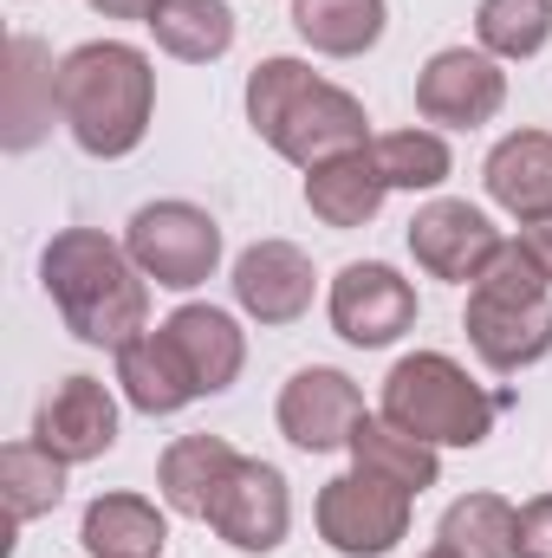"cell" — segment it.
Segmentation results:
<instances>
[{
	"label": "cell",
	"mask_w": 552,
	"mask_h": 558,
	"mask_svg": "<svg viewBox=\"0 0 552 558\" xmlns=\"http://www.w3.org/2000/svg\"><path fill=\"white\" fill-rule=\"evenodd\" d=\"M39 279L65 318V331L79 344H105L124 351L137 331H149V279L131 260V247L105 241L98 228H65L46 241L39 254Z\"/></svg>",
	"instance_id": "obj_1"
},
{
	"label": "cell",
	"mask_w": 552,
	"mask_h": 558,
	"mask_svg": "<svg viewBox=\"0 0 552 558\" xmlns=\"http://www.w3.org/2000/svg\"><path fill=\"white\" fill-rule=\"evenodd\" d=\"M59 124L85 156H131L149 137V111H156V72L137 46L124 39H92L79 52L59 59Z\"/></svg>",
	"instance_id": "obj_2"
},
{
	"label": "cell",
	"mask_w": 552,
	"mask_h": 558,
	"mask_svg": "<svg viewBox=\"0 0 552 558\" xmlns=\"http://www.w3.org/2000/svg\"><path fill=\"white\" fill-rule=\"evenodd\" d=\"M248 124L299 169H319V162L371 143L364 105L351 92L312 78L305 59H261L248 72Z\"/></svg>",
	"instance_id": "obj_3"
},
{
	"label": "cell",
	"mask_w": 552,
	"mask_h": 558,
	"mask_svg": "<svg viewBox=\"0 0 552 558\" xmlns=\"http://www.w3.org/2000/svg\"><path fill=\"white\" fill-rule=\"evenodd\" d=\"M384 416L429 448H481L501 397H488L448 351H410L384 377Z\"/></svg>",
	"instance_id": "obj_4"
},
{
	"label": "cell",
	"mask_w": 552,
	"mask_h": 558,
	"mask_svg": "<svg viewBox=\"0 0 552 558\" xmlns=\"http://www.w3.org/2000/svg\"><path fill=\"white\" fill-rule=\"evenodd\" d=\"M124 247L143 267V279H156L169 292H189L221 267V228L195 202H143L124 228Z\"/></svg>",
	"instance_id": "obj_5"
},
{
	"label": "cell",
	"mask_w": 552,
	"mask_h": 558,
	"mask_svg": "<svg viewBox=\"0 0 552 558\" xmlns=\"http://www.w3.org/2000/svg\"><path fill=\"white\" fill-rule=\"evenodd\" d=\"M319 539L338 558H384L410 539V494L377 474H338L319 487Z\"/></svg>",
	"instance_id": "obj_6"
},
{
	"label": "cell",
	"mask_w": 552,
	"mask_h": 558,
	"mask_svg": "<svg viewBox=\"0 0 552 558\" xmlns=\"http://www.w3.org/2000/svg\"><path fill=\"white\" fill-rule=\"evenodd\" d=\"M501 105H507V72L481 46H442L416 78V111L448 131H475L501 118Z\"/></svg>",
	"instance_id": "obj_7"
},
{
	"label": "cell",
	"mask_w": 552,
	"mask_h": 558,
	"mask_svg": "<svg viewBox=\"0 0 552 558\" xmlns=\"http://www.w3.org/2000/svg\"><path fill=\"white\" fill-rule=\"evenodd\" d=\"M416 325V286L384 260H351L345 274L332 279V331L345 344H397Z\"/></svg>",
	"instance_id": "obj_8"
},
{
	"label": "cell",
	"mask_w": 552,
	"mask_h": 558,
	"mask_svg": "<svg viewBox=\"0 0 552 558\" xmlns=\"http://www.w3.org/2000/svg\"><path fill=\"white\" fill-rule=\"evenodd\" d=\"M364 422V397L345 371L332 364H312L299 371L286 390H279V435L305 454H332V448H351V428Z\"/></svg>",
	"instance_id": "obj_9"
},
{
	"label": "cell",
	"mask_w": 552,
	"mask_h": 558,
	"mask_svg": "<svg viewBox=\"0 0 552 558\" xmlns=\"http://www.w3.org/2000/svg\"><path fill=\"white\" fill-rule=\"evenodd\" d=\"M494 247H501L494 221L481 208H468V202H448V195L429 202V208H416V221H410V254L429 279L475 286L481 267L494 260Z\"/></svg>",
	"instance_id": "obj_10"
},
{
	"label": "cell",
	"mask_w": 552,
	"mask_h": 558,
	"mask_svg": "<svg viewBox=\"0 0 552 558\" xmlns=\"http://www.w3.org/2000/svg\"><path fill=\"white\" fill-rule=\"evenodd\" d=\"M33 441H39L46 454H59L65 468L111 454V441H118V397H111L98 377H65V384L39 403Z\"/></svg>",
	"instance_id": "obj_11"
},
{
	"label": "cell",
	"mask_w": 552,
	"mask_h": 558,
	"mask_svg": "<svg viewBox=\"0 0 552 558\" xmlns=\"http://www.w3.org/2000/svg\"><path fill=\"white\" fill-rule=\"evenodd\" d=\"M208 526H215L235 553H274L279 539H286V526H292L286 474H279L274 461H248V454H241L235 481L221 487V500H215V513H208Z\"/></svg>",
	"instance_id": "obj_12"
},
{
	"label": "cell",
	"mask_w": 552,
	"mask_h": 558,
	"mask_svg": "<svg viewBox=\"0 0 552 558\" xmlns=\"http://www.w3.org/2000/svg\"><path fill=\"white\" fill-rule=\"evenodd\" d=\"M468 344L481 351L488 371L514 377L527 364H540L552 351V299H488L468 292Z\"/></svg>",
	"instance_id": "obj_13"
},
{
	"label": "cell",
	"mask_w": 552,
	"mask_h": 558,
	"mask_svg": "<svg viewBox=\"0 0 552 558\" xmlns=\"http://www.w3.org/2000/svg\"><path fill=\"white\" fill-rule=\"evenodd\" d=\"M312 286H319L312 279V260L292 241H254L235 260V299L261 325H299L312 312Z\"/></svg>",
	"instance_id": "obj_14"
},
{
	"label": "cell",
	"mask_w": 552,
	"mask_h": 558,
	"mask_svg": "<svg viewBox=\"0 0 552 558\" xmlns=\"http://www.w3.org/2000/svg\"><path fill=\"white\" fill-rule=\"evenodd\" d=\"M118 384H124V403L143 410V416H176V410H189V403L202 397V384H195L182 344L169 338V325L137 331V338L118 351Z\"/></svg>",
	"instance_id": "obj_15"
},
{
	"label": "cell",
	"mask_w": 552,
	"mask_h": 558,
	"mask_svg": "<svg viewBox=\"0 0 552 558\" xmlns=\"http://www.w3.org/2000/svg\"><path fill=\"white\" fill-rule=\"evenodd\" d=\"M384 195H391V182H384L371 143H364V149H345V156H332V162H319V169H305V208H312L325 228H338V234L377 221Z\"/></svg>",
	"instance_id": "obj_16"
},
{
	"label": "cell",
	"mask_w": 552,
	"mask_h": 558,
	"mask_svg": "<svg viewBox=\"0 0 552 558\" xmlns=\"http://www.w3.org/2000/svg\"><path fill=\"white\" fill-rule=\"evenodd\" d=\"M235 468H241V454H235L221 435H182V441L163 448V461H156V487H163L169 513H182V520H208L215 500H221V487L235 481Z\"/></svg>",
	"instance_id": "obj_17"
},
{
	"label": "cell",
	"mask_w": 552,
	"mask_h": 558,
	"mask_svg": "<svg viewBox=\"0 0 552 558\" xmlns=\"http://www.w3.org/2000/svg\"><path fill=\"white\" fill-rule=\"evenodd\" d=\"M488 195L514 215V221H533L552 215V137L547 131H514L488 149V169H481Z\"/></svg>",
	"instance_id": "obj_18"
},
{
	"label": "cell",
	"mask_w": 552,
	"mask_h": 558,
	"mask_svg": "<svg viewBox=\"0 0 552 558\" xmlns=\"http://www.w3.org/2000/svg\"><path fill=\"white\" fill-rule=\"evenodd\" d=\"M163 325H169V338L182 344V357H189L202 397H221V390L241 377V364H248V338H241V325H235L221 305H182V312H169Z\"/></svg>",
	"instance_id": "obj_19"
},
{
	"label": "cell",
	"mask_w": 552,
	"mask_h": 558,
	"mask_svg": "<svg viewBox=\"0 0 552 558\" xmlns=\"http://www.w3.org/2000/svg\"><path fill=\"white\" fill-rule=\"evenodd\" d=\"M351 461H358V474H377V481L404 487L410 500L442 481V454L429 441H416L410 428H397L391 416H364L351 428Z\"/></svg>",
	"instance_id": "obj_20"
},
{
	"label": "cell",
	"mask_w": 552,
	"mask_h": 558,
	"mask_svg": "<svg viewBox=\"0 0 552 558\" xmlns=\"http://www.w3.org/2000/svg\"><path fill=\"white\" fill-rule=\"evenodd\" d=\"M79 539L92 558H163L169 520L143 494H98L79 520Z\"/></svg>",
	"instance_id": "obj_21"
},
{
	"label": "cell",
	"mask_w": 552,
	"mask_h": 558,
	"mask_svg": "<svg viewBox=\"0 0 552 558\" xmlns=\"http://www.w3.org/2000/svg\"><path fill=\"white\" fill-rule=\"evenodd\" d=\"M143 26H149L156 46H163L169 59H182V65H208V59H221V52L235 46V13H228L221 0H156Z\"/></svg>",
	"instance_id": "obj_22"
},
{
	"label": "cell",
	"mask_w": 552,
	"mask_h": 558,
	"mask_svg": "<svg viewBox=\"0 0 552 558\" xmlns=\"http://www.w3.org/2000/svg\"><path fill=\"white\" fill-rule=\"evenodd\" d=\"M384 0H292V26L325 59H358L384 39Z\"/></svg>",
	"instance_id": "obj_23"
},
{
	"label": "cell",
	"mask_w": 552,
	"mask_h": 558,
	"mask_svg": "<svg viewBox=\"0 0 552 558\" xmlns=\"http://www.w3.org/2000/svg\"><path fill=\"white\" fill-rule=\"evenodd\" d=\"M435 546L455 558H514V507L501 494H461L442 513Z\"/></svg>",
	"instance_id": "obj_24"
},
{
	"label": "cell",
	"mask_w": 552,
	"mask_h": 558,
	"mask_svg": "<svg viewBox=\"0 0 552 558\" xmlns=\"http://www.w3.org/2000/svg\"><path fill=\"white\" fill-rule=\"evenodd\" d=\"M0 494H7V513L26 526L65 500V461L46 454L39 441H13V448H0Z\"/></svg>",
	"instance_id": "obj_25"
},
{
	"label": "cell",
	"mask_w": 552,
	"mask_h": 558,
	"mask_svg": "<svg viewBox=\"0 0 552 558\" xmlns=\"http://www.w3.org/2000/svg\"><path fill=\"white\" fill-rule=\"evenodd\" d=\"M475 39L494 59H533L552 39V0H481L475 7Z\"/></svg>",
	"instance_id": "obj_26"
},
{
	"label": "cell",
	"mask_w": 552,
	"mask_h": 558,
	"mask_svg": "<svg viewBox=\"0 0 552 558\" xmlns=\"http://www.w3.org/2000/svg\"><path fill=\"white\" fill-rule=\"evenodd\" d=\"M371 156H377V169H384L391 189H442L448 169H455L448 143L435 137V131H391V137L371 143Z\"/></svg>",
	"instance_id": "obj_27"
},
{
	"label": "cell",
	"mask_w": 552,
	"mask_h": 558,
	"mask_svg": "<svg viewBox=\"0 0 552 558\" xmlns=\"http://www.w3.org/2000/svg\"><path fill=\"white\" fill-rule=\"evenodd\" d=\"M59 72L39 78V46L33 39H13V78H7V143L26 149L39 137V118H33V85H52Z\"/></svg>",
	"instance_id": "obj_28"
},
{
	"label": "cell",
	"mask_w": 552,
	"mask_h": 558,
	"mask_svg": "<svg viewBox=\"0 0 552 558\" xmlns=\"http://www.w3.org/2000/svg\"><path fill=\"white\" fill-rule=\"evenodd\" d=\"M475 292H488V299H547L552 286H547V274L527 260V247H520V241H501V247H494V260H488L481 279H475Z\"/></svg>",
	"instance_id": "obj_29"
},
{
	"label": "cell",
	"mask_w": 552,
	"mask_h": 558,
	"mask_svg": "<svg viewBox=\"0 0 552 558\" xmlns=\"http://www.w3.org/2000/svg\"><path fill=\"white\" fill-rule=\"evenodd\" d=\"M514 558H552V494L514 513Z\"/></svg>",
	"instance_id": "obj_30"
},
{
	"label": "cell",
	"mask_w": 552,
	"mask_h": 558,
	"mask_svg": "<svg viewBox=\"0 0 552 558\" xmlns=\"http://www.w3.org/2000/svg\"><path fill=\"white\" fill-rule=\"evenodd\" d=\"M520 247H527V260L547 274V286H552V215H533V221H520V234H514Z\"/></svg>",
	"instance_id": "obj_31"
},
{
	"label": "cell",
	"mask_w": 552,
	"mask_h": 558,
	"mask_svg": "<svg viewBox=\"0 0 552 558\" xmlns=\"http://www.w3.org/2000/svg\"><path fill=\"white\" fill-rule=\"evenodd\" d=\"M149 7L156 0H92V13H105V20H149Z\"/></svg>",
	"instance_id": "obj_32"
},
{
	"label": "cell",
	"mask_w": 552,
	"mask_h": 558,
	"mask_svg": "<svg viewBox=\"0 0 552 558\" xmlns=\"http://www.w3.org/2000/svg\"><path fill=\"white\" fill-rule=\"evenodd\" d=\"M422 558H455V553H442V546H435V553H422Z\"/></svg>",
	"instance_id": "obj_33"
}]
</instances>
